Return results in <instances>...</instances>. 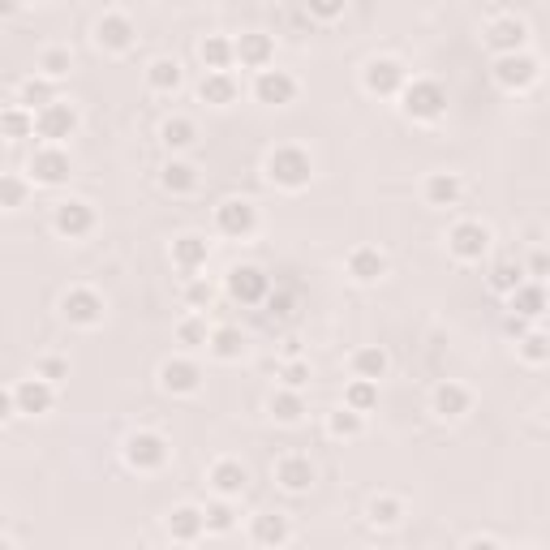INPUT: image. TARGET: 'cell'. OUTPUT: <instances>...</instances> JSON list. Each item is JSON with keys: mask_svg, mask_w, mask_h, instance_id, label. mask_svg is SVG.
Segmentation results:
<instances>
[{"mask_svg": "<svg viewBox=\"0 0 550 550\" xmlns=\"http://www.w3.org/2000/svg\"><path fill=\"white\" fill-rule=\"evenodd\" d=\"M233 56L245 69H267L275 61V39L263 31H245L241 39H233Z\"/></svg>", "mask_w": 550, "mask_h": 550, "instance_id": "23", "label": "cell"}, {"mask_svg": "<svg viewBox=\"0 0 550 550\" xmlns=\"http://www.w3.org/2000/svg\"><path fill=\"white\" fill-rule=\"evenodd\" d=\"M525 43H529V26L520 22V18H495L486 26V48L503 56V52H525Z\"/></svg>", "mask_w": 550, "mask_h": 550, "instance_id": "20", "label": "cell"}, {"mask_svg": "<svg viewBox=\"0 0 550 550\" xmlns=\"http://www.w3.org/2000/svg\"><path fill=\"white\" fill-rule=\"evenodd\" d=\"M267 310L275 318H288L293 314V293H267Z\"/></svg>", "mask_w": 550, "mask_h": 550, "instance_id": "51", "label": "cell"}, {"mask_svg": "<svg viewBox=\"0 0 550 550\" xmlns=\"http://www.w3.org/2000/svg\"><path fill=\"white\" fill-rule=\"evenodd\" d=\"M159 142H164L168 151H190L198 142V125L190 117H168L159 125Z\"/></svg>", "mask_w": 550, "mask_h": 550, "instance_id": "34", "label": "cell"}, {"mask_svg": "<svg viewBox=\"0 0 550 550\" xmlns=\"http://www.w3.org/2000/svg\"><path fill=\"white\" fill-rule=\"evenodd\" d=\"M529 275H525V267L516 263V258H499L495 267H490V275H486V284H490V293H499V297H508L512 288H520Z\"/></svg>", "mask_w": 550, "mask_h": 550, "instance_id": "35", "label": "cell"}, {"mask_svg": "<svg viewBox=\"0 0 550 550\" xmlns=\"http://www.w3.org/2000/svg\"><path fill=\"white\" fill-rule=\"evenodd\" d=\"M207 349H211L215 361H241V357H245V336H241V327H233V323L215 327L211 336H207Z\"/></svg>", "mask_w": 550, "mask_h": 550, "instance_id": "32", "label": "cell"}, {"mask_svg": "<svg viewBox=\"0 0 550 550\" xmlns=\"http://www.w3.org/2000/svg\"><path fill=\"white\" fill-rule=\"evenodd\" d=\"M121 460L134 473H159L172 460V447L159 430H134V434H125V443H121Z\"/></svg>", "mask_w": 550, "mask_h": 550, "instance_id": "3", "label": "cell"}, {"mask_svg": "<svg viewBox=\"0 0 550 550\" xmlns=\"http://www.w3.org/2000/svg\"><path fill=\"white\" fill-rule=\"evenodd\" d=\"M207 486L215 490L220 499H237L245 495V486H250V469L241 465V460H215V465L207 469Z\"/></svg>", "mask_w": 550, "mask_h": 550, "instance_id": "18", "label": "cell"}, {"mask_svg": "<svg viewBox=\"0 0 550 550\" xmlns=\"http://www.w3.org/2000/svg\"><path fill=\"white\" fill-rule=\"evenodd\" d=\"M35 69H39L43 78L61 82V78H69V69H74V52H69V48H43Z\"/></svg>", "mask_w": 550, "mask_h": 550, "instance_id": "42", "label": "cell"}, {"mask_svg": "<svg viewBox=\"0 0 550 550\" xmlns=\"http://www.w3.org/2000/svg\"><path fill=\"white\" fill-rule=\"evenodd\" d=\"M31 198V181L18 172H0V211H18Z\"/></svg>", "mask_w": 550, "mask_h": 550, "instance_id": "40", "label": "cell"}, {"mask_svg": "<svg viewBox=\"0 0 550 550\" xmlns=\"http://www.w3.org/2000/svg\"><path fill=\"white\" fill-rule=\"evenodd\" d=\"M422 198L434 211H452V207H460V198H465V181H460L456 172H430L422 185Z\"/></svg>", "mask_w": 550, "mask_h": 550, "instance_id": "19", "label": "cell"}, {"mask_svg": "<svg viewBox=\"0 0 550 550\" xmlns=\"http://www.w3.org/2000/svg\"><path fill=\"white\" fill-rule=\"evenodd\" d=\"M306 13L318 22H340L349 13V0H306Z\"/></svg>", "mask_w": 550, "mask_h": 550, "instance_id": "49", "label": "cell"}, {"mask_svg": "<svg viewBox=\"0 0 550 550\" xmlns=\"http://www.w3.org/2000/svg\"><path fill=\"white\" fill-rule=\"evenodd\" d=\"M95 43L104 52H112V56H121V52H129L138 43V26L125 18V13H104V18L95 22Z\"/></svg>", "mask_w": 550, "mask_h": 550, "instance_id": "16", "label": "cell"}, {"mask_svg": "<svg viewBox=\"0 0 550 550\" xmlns=\"http://www.w3.org/2000/svg\"><path fill=\"white\" fill-rule=\"evenodd\" d=\"M314 465L310 456H284L280 465H275V486L288 490V495H306V490L314 486Z\"/></svg>", "mask_w": 550, "mask_h": 550, "instance_id": "24", "label": "cell"}, {"mask_svg": "<svg viewBox=\"0 0 550 550\" xmlns=\"http://www.w3.org/2000/svg\"><path fill=\"white\" fill-rule=\"evenodd\" d=\"M366 516H370V525L374 529H396L400 520H404V503L400 499H392V495H379L366 508Z\"/></svg>", "mask_w": 550, "mask_h": 550, "instance_id": "43", "label": "cell"}, {"mask_svg": "<svg viewBox=\"0 0 550 550\" xmlns=\"http://www.w3.org/2000/svg\"><path fill=\"white\" fill-rule=\"evenodd\" d=\"M546 267H550V263H546V254H542V250H533V254H529V267H525V275H529V280H542Z\"/></svg>", "mask_w": 550, "mask_h": 550, "instance_id": "53", "label": "cell"}, {"mask_svg": "<svg viewBox=\"0 0 550 550\" xmlns=\"http://www.w3.org/2000/svg\"><path fill=\"white\" fill-rule=\"evenodd\" d=\"M344 267H349L357 284H379L387 275V254L374 250V245H357V250H349V263Z\"/></svg>", "mask_w": 550, "mask_h": 550, "instance_id": "26", "label": "cell"}, {"mask_svg": "<svg viewBox=\"0 0 550 550\" xmlns=\"http://www.w3.org/2000/svg\"><path fill=\"white\" fill-rule=\"evenodd\" d=\"M159 185H164L168 194L185 198V194L198 190V168L190 164V159H168V164L159 168Z\"/></svg>", "mask_w": 550, "mask_h": 550, "instance_id": "31", "label": "cell"}, {"mask_svg": "<svg viewBox=\"0 0 550 550\" xmlns=\"http://www.w3.org/2000/svg\"><path fill=\"white\" fill-rule=\"evenodd\" d=\"M503 327H508V336H520V331H525V318L508 314V318H503Z\"/></svg>", "mask_w": 550, "mask_h": 550, "instance_id": "54", "label": "cell"}, {"mask_svg": "<svg viewBox=\"0 0 550 550\" xmlns=\"http://www.w3.org/2000/svg\"><path fill=\"white\" fill-rule=\"evenodd\" d=\"M18 5H39V0H18Z\"/></svg>", "mask_w": 550, "mask_h": 550, "instance_id": "55", "label": "cell"}, {"mask_svg": "<svg viewBox=\"0 0 550 550\" xmlns=\"http://www.w3.org/2000/svg\"><path fill=\"white\" fill-rule=\"evenodd\" d=\"M198 56H202V65L207 69H233L237 65V56H233V39H224V35H207L198 43Z\"/></svg>", "mask_w": 550, "mask_h": 550, "instance_id": "39", "label": "cell"}, {"mask_svg": "<svg viewBox=\"0 0 550 550\" xmlns=\"http://www.w3.org/2000/svg\"><path fill=\"white\" fill-rule=\"evenodd\" d=\"M447 254H452L456 263H482L490 254V228L477 224V220L452 224V233H447Z\"/></svg>", "mask_w": 550, "mask_h": 550, "instance_id": "9", "label": "cell"}, {"mask_svg": "<svg viewBox=\"0 0 550 550\" xmlns=\"http://www.w3.org/2000/svg\"><path fill=\"white\" fill-rule=\"evenodd\" d=\"M288 538H293V525H288V516H275V512H263V516H254V525H250V542L254 546H284Z\"/></svg>", "mask_w": 550, "mask_h": 550, "instance_id": "29", "label": "cell"}, {"mask_svg": "<svg viewBox=\"0 0 550 550\" xmlns=\"http://www.w3.org/2000/svg\"><path fill=\"white\" fill-rule=\"evenodd\" d=\"M168 538L172 542H198L202 533H207V525H202V508H194V503H181V508L168 512Z\"/></svg>", "mask_w": 550, "mask_h": 550, "instance_id": "27", "label": "cell"}, {"mask_svg": "<svg viewBox=\"0 0 550 550\" xmlns=\"http://www.w3.org/2000/svg\"><path fill=\"white\" fill-rule=\"evenodd\" d=\"M5 546H9V538H0V550H5Z\"/></svg>", "mask_w": 550, "mask_h": 550, "instance_id": "56", "label": "cell"}, {"mask_svg": "<svg viewBox=\"0 0 550 550\" xmlns=\"http://www.w3.org/2000/svg\"><path fill=\"white\" fill-rule=\"evenodd\" d=\"M215 228H220V237H228V241H250L258 233V207L250 198H224L220 207H215Z\"/></svg>", "mask_w": 550, "mask_h": 550, "instance_id": "7", "label": "cell"}, {"mask_svg": "<svg viewBox=\"0 0 550 550\" xmlns=\"http://www.w3.org/2000/svg\"><path fill=\"white\" fill-rule=\"evenodd\" d=\"M469 409H473V392L465 383H456V379H447V383H439L430 392V413L443 417V422H456V417H465Z\"/></svg>", "mask_w": 550, "mask_h": 550, "instance_id": "17", "label": "cell"}, {"mask_svg": "<svg viewBox=\"0 0 550 550\" xmlns=\"http://www.w3.org/2000/svg\"><path fill=\"white\" fill-rule=\"evenodd\" d=\"M95 224H99V215H95L91 202H82V198H65L52 207V228H56V237H65V241L91 237Z\"/></svg>", "mask_w": 550, "mask_h": 550, "instance_id": "8", "label": "cell"}, {"mask_svg": "<svg viewBox=\"0 0 550 550\" xmlns=\"http://www.w3.org/2000/svg\"><path fill=\"white\" fill-rule=\"evenodd\" d=\"M297 78L288 74V69H258V78H254V99L258 104H267V108H288L297 99Z\"/></svg>", "mask_w": 550, "mask_h": 550, "instance_id": "11", "label": "cell"}, {"mask_svg": "<svg viewBox=\"0 0 550 550\" xmlns=\"http://www.w3.org/2000/svg\"><path fill=\"white\" fill-rule=\"evenodd\" d=\"M207 318H198V314H190V318H181L177 323V344H185V349H207Z\"/></svg>", "mask_w": 550, "mask_h": 550, "instance_id": "46", "label": "cell"}, {"mask_svg": "<svg viewBox=\"0 0 550 550\" xmlns=\"http://www.w3.org/2000/svg\"><path fill=\"white\" fill-rule=\"evenodd\" d=\"M306 413H310V409H306V396L293 392V387H280V392L271 396V417H275L280 426H297Z\"/></svg>", "mask_w": 550, "mask_h": 550, "instance_id": "33", "label": "cell"}, {"mask_svg": "<svg viewBox=\"0 0 550 550\" xmlns=\"http://www.w3.org/2000/svg\"><path fill=\"white\" fill-rule=\"evenodd\" d=\"M181 82H185V69H181V61H172V56H155L147 65V86L155 95H177Z\"/></svg>", "mask_w": 550, "mask_h": 550, "instance_id": "30", "label": "cell"}, {"mask_svg": "<svg viewBox=\"0 0 550 550\" xmlns=\"http://www.w3.org/2000/svg\"><path fill=\"white\" fill-rule=\"evenodd\" d=\"M490 78H495L503 91L520 95L542 78V61L538 56H529V52H503V56H495V65H490Z\"/></svg>", "mask_w": 550, "mask_h": 550, "instance_id": "4", "label": "cell"}, {"mask_svg": "<svg viewBox=\"0 0 550 550\" xmlns=\"http://www.w3.org/2000/svg\"><path fill=\"white\" fill-rule=\"evenodd\" d=\"M224 293H228V301H237V306H263L271 293V275L254 263H241L224 275Z\"/></svg>", "mask_w": 550, "mask_h": 550, "instance_id": "5", "label": "cell"}, {"mask_svg": "<svg viewBox=\"0 0 550 550\" xmlns=\"http://www.w3.org/2000/svg\"><path fill=\"white\" fill-rule=\"evenodd\" d=\"M349 370L353 379H387V370H392V357H387V349H379V344H366V349H353L349 357Z\"/></svg>", "mask_w": 550, "mask_h": 550, "instance_id": "28", "label": "cell"}, {"mask_svg": "<svg viewBox=\"0 0 550 550\" xmlns=\"http://www.w3.org/2000/svg\"><path fill=\"white\" fill-rule=\"evenodd\" d=\"M13 400H18V417H48L56 409V383L31 374L13 387Z\"/></svg>", "mask_w": 550, "mask_h": 550, "instance_id": "14", "label": "cell"}, {"mask_svg": "<svg viewBox=\"0 0 550 550\" xmlns=\"http://www.w3.org/2000/svg\"><path fill=\"white\" fill-rule=\"evenodd\" d=\"M52 99H56V82H52V78H43V74L26 78V82L18 86V104H22V108H31V112L48 108Z\"/></svg>", "mask_w": 550, "mask_h": 550, "instance_id": "38", "label": "cell"}, {"mask_svg": "<svg viewBox=\"0 0 550 550\" xmlns=\"http://www.w3.org/2000/svg\"><path fill=\"white\" fill-rule=\"evenodd\" d=\"M404 82H409V69H404L396 56H374L361 69V86H366V95L374 99H396L404 91Z\"/></svg>", "mask_w": 550, "mask_h": 550, "instance_id": "6", "label": "cell"}, {"mask_svg": "<svg viewBox=\"0 0 550 550\" xmlns=\"http://www.w3.org/2000/svg\"><path fill=\"white\" fill-rule=\"evenodd\" d=\"M344 404L357 413H374L379 409V383L374 379H353L349 387H344Z\"/></svg>", "mask_w": 550, "mask_h": 550, "instance_id": "41", "label": "cell"}, {"mask_svg": "<svg viewBox=\"0 0 550 550\" xmlns=\"http://www.w3.org/2000/svg\"><path fill=\"white\" fill-rule=\"evenodd\" d=\"M520 357H525L529 366H546V357H550L546 331H520Z\"/></svg>", "mask_w": 550, "mask_h": 550, "instance_id": "47", "label": "cell"}, {"mask_svg": "<svg viewBox=\"0 0 550 550\" xmlns=\"http://www.w3.org/2000/svg\"><path fill=\"white\" fill-rule=\"evenodd\" d=\"M396 99H400L404 121H413V125H434V121H443V112H447V91H443V82H434V78L404 82V91Z\"/></svg>", "mask_w": 550, "mask_h": 550, "instance_id": "1", "label": "cell"}, {"mask_svg": "<svg viewBox=\"0 0 550 550\" xmlns=\"http://www.w3.org/2000/svg\"><path fill=\"white\" fill-rule=\"evenodd\" d=\"M237 95H241V86L228 69H207V78L198 82V99L207 108H228V104H237Z\"/></svg>", "mask_w": 550, "mask_h": 550, "instance_id": "22", "label": "cell"}, {"mask_svg": "<svg viewBox=\"0 0 550 550\" xmlns=\"http://www.w3.org/2000/svg\"><path fill=\"white\" fill-rule=\"evenodd\" d=\"M508 314L525 318V323H538V318L546 314V288H542V280H525L520 288H512V293H508Z\"/></svg>", "mask_w": 550, "mask_h": 550, "instance_id": "25", "label": "cell"}, {"mask_svg": "<svg viewBox=\"0 0 550 550\" xmlns=\"http://www.w3.org/2000/svg\"><path fill=\"white\" fill-rule=\"evenodd\" d=\"M280 383H284V387H293V392H306V383H310V361L288 357L284 366H280Z\"/></svg>", "mask_w": 550, "mask_h": 550, "instance_id": "48", "label": "cell"}, {"mask_svg": "<svg viewBox=\"0 0 550 550\" xmlns=\"http://www.w3.org/2000/svg\"><path fill=\"white\" fill-rule=\"evenodd\" d=\"M267 181L280 185V190H288V194L306 190V185L314 181V159H310V151H301V147H275V151L267 155Z\"/></svg>", "mask_w": 550, "mask_h": 550, "instance_id": "2", "label": "cell"}, {"mask_svg": "<svg viewBox=\"0 0 550 550\" xmlns=\"http://www.w3.org/2000/svg\"><path fill=\"white\" fill-rule=\"evenodd\" d=\"M35 134H39L43 142H56V147H61L65 138L78 134V108L65 104V99H52L48 108L35 112Z\"/></svg>", "mask_w": 550, "mask_h": 550, "instance_id": "10", "label": "cell"}, {"mask_svg": "<svg viewBox=\"0 0 550 550\" xmlns=\"http://www.w3.org/2000/svg\"><path fill=\"white\" fill-rule=\"evenodd\" d=\"M159 387H164L168 396H194L202 387V366L194 357H168L164 366H159Z\"/></svg>", "mask_w": 550, "mask_h": 550, "instance_id": "15", "label": "cell"}, {"mask_svg": "<svg viewBox=\"0 0 550 550\" xmlns=\"http://www.w3.org/2000/svg\"><path fill=\"white\" fill-rule=\"evenodd\" d=\"M181 301L190 310H207L215 301V284L207 280V275H185V288H181Z\"/></svg>", "mask_w": 550, "mask_h": 550, "instance_id": "45", "label": "cell"}, {"mask_svg": "<svg viewBox=\"0 0 550 550\" xmlns=\"http://www.w3.org/2000/svg\"><path fill=\"white\" fill-rule=\"evenodd\" d=\"M202 525H207V533H233L237 529V512L228 499H215L202 508Z\"/></svg>", "mask_w": 550, "mask_h": 550, "instance_id": "44", "label": "cell"}, {"mask_svg": "<svg viewBox=\"0 0 550 550\" xmlns=\"http://www.w3.org/2000/svg\"><path fill=\"white\" fill-rule=\"evenodd\" d=\"M327 434L331 439H361L366 434V413H357V409H336V413H327Z\"/></svg>", "mask_w": 550, "mask_h": 550, "instance_id": "37", "label": "cell"}, {"mask_svg": "<svg viewBox=\"0 0 550 550\" xmlns=\"http://www.w3.org/2000/svg\"><path fill=\"white\" fill-rule=\"evenodd\" d=\"M31 134H35V112H31V108L13 104V108L0 112V138L22 142V138H31Z\"/></svg>", "mask_w": 550, "mask_h": 550, "instance_id": "36", "label": "cell"}, {"mask_svg": "<svg viewBox=\"0 0 550 550\" xmlns=\"http://www.w3.org/2000/svg\"><path fill=\"white\" fill-rule=\"evenodd\" d=\"M61 314H65V323H74V327H99L108 310L95 288H69L61 297Z\"/></svg>", "mask_w": 550, "mask_h": 550, "instance_id": "12", "label": "cell"}, {"mask_svg": "<svg viewBox=\"0 0 550 550\" xmlns=\"http://www.w3.org/2000/svg\"><path fill=\"white\" fill-rule=\"evenodd\" d=\"M35 374H39V379H48V383H65V379H69V361L56 357V353H48V357L35 361Z\"/></svg>", "mask_w": 550, "mask_h": 550, "instance_id": "50", "label": "cell"}, {"mask_svg": "<svg viewBox=\"0 0 550 550\" xmlns=\"http://www.w3.org/2000/svg\"><path fill=\"white\" fill-rule=\"evenodd\" d=\"M69 177H74V164H69V155L56 147V142H48V147H39L31 155V181L35 185H48V190H56V185H65Z\"/></svg>", "mask_w": 550, "mask_h": 550, "instance_id": "13", "label": "cell"}, {"mask_svg": "<svg viewBox=\"0 0 550 550\" xmlns=\"http://www.w3.org/2000/svg\"><path fill=\"white\" fill-rule=\"evenodd\" d=\"M207 258H211L207 237H198V233H181L177 241H172V267H177L181 275H198L202 267H207Z\"/></svg>", "mask_w": 550, "mask_h": 550, "instance_id": "21", "label": "cell"}, {"mask_svg": "<svg viewBox=\"0 0 550 550\" xmlns=\"http://www.w3.org/2000/svg\"><path fill=\"white\" fill-rule=\"evenodd\" d=\"M18 417V400H13V387H0V426Z\"/></svg>", "mask_w": 550, "mask_h": 550, "instance_id": "52", "label": "cell"}]
</instances>
